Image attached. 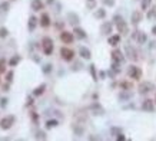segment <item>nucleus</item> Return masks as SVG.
<instances>
[{"label":"nucleus","mask_w":156,"mask_h":141,"mask_svg":"<svg viewBox=\"0 0 156 141\" xmlns=\"http://www.w3.org/2000/svg\"><path fill=\"white\" fill-rule=\"evenodd\" d=\"M113 20H115V25H116L117 30H119L120 33H122V35L128 33V25H126V22L123 20V17L119 16V15H116V16L113 17Z\"/></svg>","instance_id":"nucleus-1"},{"label":"nucleus","mask_w":156,"mask_h":141,"mask_svg":"<svg viewBox=\"0 0 156 141\" xmlns=\"http://www.w3.org/2000/svg\"><path fill=\"white\" fill-rule=\"evenodd\" d=\"M42 48H43V52H44V55H52V52H53V41L50 39V38H43V41H42Z\"/></svg>","instance_id":"nucleus-2"},{"label":"nucleus","mask_w":156,"mask_h":141,"mask_svg":"<svg viewBox=\"0 0 156 141\" xmlns=\"http://www.w3.org/2000/svg\"><path fill=\"white\" fill-rule=\"evenodd\" d=\"M13 124H15V115H7V117H4V118H1L0 128L1 130H9Z\"/></svg>","instance_id":"nucleus-3"},{"label":"nucleus","mask_w":156,"mask_h":141,"mask_svg":"<svg viewBox=\"0 0 156 141\" xmlns=\"http://www.w3.org/2000/svg\"><path fill=\"white\" fill-rule=\"evenodd\" d=\"M153 89H155V85L152 82H149V81H145V82H142L139 85L140 94H149V92H152Z\"/></svg>","instance_id":"nucleus-4"},{"label":"nucleus","mask_w":156,"mask_h":141,"mask_svg":"<svg viewBox=\"0 0 156 141\" xmlns=\"http://www.w3.org/2000/svg\"><path fill=\"white\" fill-rule=\"evenodd\" d=\"M128 75H129V78H133V79H140L142 71H140L138 66L132 65V66H129V69H128Z\"/></svg>","instance_id":"nucleus-5"},{"label":"nucleus","mask_w":156,"mask_h":141,"mask_svg":"<svg viewBox=\"0 0 156 141\" xmlns=\"http://www.w3.org/2000/svg\"><path fill=\"white\" fill-rule=\"evenodd\" d=\"M60 55H62V58L67 61V62H70L72 59L74 58V52L72 49H69V48H62L60 49Z\"/></svg>","instance_id":"nucleus-6"},{"label":"nucleus","mask_w":156,"mask_h":141,"mask_svg":"<svg viewBox=\"0 0 156 141\" xmlns=\"http://www.w3.org/2000/svg\"><path fill=\"white\" fill-rule=\"evenodd\" d=\"M90 109H92V114H93V115H103V114H105V109H103V107H102L99 102H93Z\"/></svg>","instance_id":"nucleus-7"},{"label":"nucleus","mask_w":156,"mask_h":141,"mask_svg":"<svg viewBox=\"0 0 156 141\" xmlns=\"http://www.w3.org/2000/svg\"><path fill=\"white\" fill-rule=\"evenodd\" d=\"M142 109L146 111V112H152L155 109V102L153 100H145L142 102Z\"/></svg>","instance_id":"nucleus-8"},{"label":"nucleus","mask_w":156,"mask_h":141,"mask_svg":"<svg viewBox=\"0 0 156 141\" xmlns=\"http://www.w3.org/2000/svg\"><path fill=\"white\" fill-rule=\"evenodd\" d=\"M112 61H113V62H119V63H122V62L125 61L123 53H122L119 49H115L113 52H112Z\"/></svg>","instance_id":"nucleus-9"},{"label":"nucleus","mask_w":156,"mask_h":141,"mask_svg":"<svg viewBox=\"0 0 156 141\" xmlns=\"http://www.w3.org/2000/svg\"><path fill=\"white\" fill-rule=\"evenodd\" d=\"M125 50H126V53H128V58H130L132 61H136V59H138V52L135 50V48H132L130 45H126V46H125Z\"/></svg>","instance_id":"nucleus-10"},{"label":"nucleus","mask_w":156,"mask_h":141,"mask_svg":"<svg viewBox=\"0 0 156 141\" xmlns=\"http://www.w3.org/2000/svg\"><path fill=\"white\" fill-rule=\"evenodd\" d=\"M60 39H62L63 43H72L74 39V36L70 33V32H62V33H60Z\"/></svg>","instance_id":"nucleus-11"},{"label":"nucleus","mask_w":156,"mask_h":141,"mask_svg":"<svg viewBox=\"0 0 156 141\" xmlns=\"http://www.w3.org/2000/svg\"><path fill=\"white\" fill-rule=\"evenodd\" d=\"M130 19H132V23L133 25H138L140 20H142V13H140L139 10H135V12H132Z\"/></svg>","instance_id":"nucleus-12"},{"label":"nucleus","mask_w":156,"mask_h":141,"mask_svg":"<svg viewBox=\"0 0 156 141\" xmlns=\"http://www.w3.org/2000/svg\"><path fill=\"white\" fill-rule=\"evenodd\" d=\"M112 27H113V25H112V23L105 22V23L102 25V27H100V32H102L103 35H110V32H112Z\"/></svg>","instance_id":"nucleus-13"},{"label":"nucleus","mask_w":156,"mask_h":141,"mask_svg":"<svg viewBox=\"0 0 156 141\" xmlns=\"http://www.w3.org/2000/svg\"><path fill=\"white\" fill-rule=\"evenodd\" d=\"M40 26L42 27H47V26H50V17L47 13H43L40 17Z\"/></svg>","instance_id":"nucleus-14"},{"label":"nucleus","mask_w":156,"mask_h":141,"mask_svg":"<svg viewBox=\"0 0 156 141\" xmlns=\"http://www.w3.org/2000/svg\"><path fill=\"white\" fill-rule=\"evenodd\" d=\"M119 42H120V35H113V36H109V39H107V43H109L110 46H116Z\"/></svg>","instance_id":"nucleus-15"},{"label":"nucleus","mask_w":156,"mask_h":141,"mask_svg":"<svg viewBox=\"0 0 156 141\" xmlns=\"http://www.w3.org/2000/svg\"><path fill=\"white\" fill-rule=\"evenodd\" d=\"M80 56H82L83 59H90L92 58V53H90V50L87 49V48H85V46H82L80 48Z\"/></svg>","instance_id":"nucleus-16"},{"label":"nucleus","mask_w":156,"mask_h":141,"mask_svg":"<svg viewBox=\"0 0 156 141\" xmlns=\"http://www.w3.org/2000/svg\"><path fill=\"white\" fill-rule=\"evenodd\" d=\"M43 6H44V4H43L42 0H32V9L33 10H36V12H37V10H42Z\"/></svg>","instance_id":"nucleus-17"},{"label":"nucleus","mask_w":156,"mask_h":141,"mask_svg":"<svg viewBox=\"0 0 156 141\" xmlns=\"http://www.w3.org/2000/svg\"><path fill=\"white\" fill-rule=\"evenodd\" d=\"M119 86H120L122 91H130L132 88H133L132 82H128V81H122V82L119 83Z\"/></svg>","instance_id":"nucleus-18"},{"label":"nucleus","mask_w":156,"mask_h":141,"mask_svg":"<svg viewBox=\"0 0 156 141\" xmlns=\"http://www.w3.org/2000/svg\"><path fill=\"white\" fill-rule=\"evenodd\" d=\"M44 89H46V85L42 83V85H39V86L33 91V95H34V97H39V95H42V94L44 92Z\"/></svg>","instance_id":"nucleus-19"},{"label":"nucleus","mask_w":156,"mask_h":141,"mask_svg":"<svg viewBox=\"0 0 156 141\" xmlns=\"http://www.w3.org/2000/svg\"><path fill=\"white\" fill-rule=\"evenodd\" d=\"M146 39H148L146 35L143 33V32H140V30H138V33H136V39H135V41H138L139 43H145Z\"/></svg>","instance_id":"nucleus-20"},{"label":"nucleus","mask_w":156,"mask_h":141,"mask_svg":"<svg viewBox=\"0 0 156 141\" xmlns=\"http://www.w3.org/2000/svg\"><path fill=\"white\" fill-rule=\"evenodd\" d=\"M73 32H74V35H76L79 39H85V38H86V32H85L83 29H80V27H74Z\"/></svg>","instance_id":"nucleus-21"},{"label":"nucleus","mask_w":156,"mask_h":141,"mask_svg":"<svg viewBox=\"0 0 156 141\" xmlns=\"http://www.w3.org/2000/svg\"><path fill=\"white\" fill-rule=\"evenodd\" d=\"M36 25H37V19H36L34 16H32L30 19H29V30L33 32V30L36 29Z\"/></svg>","instance_id":"nucleus-22"},{"label":"nucleus","mask_w":156,"mask_h":141,"mask_svg":"<svg viewBox=\"0 0 156 141\" xmlns=\"http://www.w3.org/2000/svg\"><path fill=\"white\" fill-rule=\"evenodd\" d=\"M132 98V92L130 91H125L122 92L120 95H119V100L120 101H128V100H130Z\"/></svg>","instance_id":"nucleus-23"},{"label":"nucleus","mask_w":156,"mask_h":141,"mask_svg":"<svg viewBox=\"0 0 156 141\" xmlns=\"http://www.w3.org/2000/svg\"><path fill=\"white\" fill-rule=\"evenodd\" d=\"M95 16L98 17V19H105V16H106V10H105V9H98V12L95 13Z\"/></svg>","instance_id":"nucleus-24"},{"label":"nucleus","mask_w":156,"mask_h":141,"mask_svg":"<svg viewBox=\"0 0 156 141\" xmlns=\"http://www.w3.org/2000/svg\"><path fill=\"white\" fill-rule=\"evenodd\" d=\"M19 62H20V56H13V58L10 59V62H9V65H10V66H16L17 63H19Z\"/></svg>","instance_id":"nucleus-25"},{"label":"nucleus","mask_w":156,"mask_h":141,"mask_svg":"<svg viewBox=\"0 0 156 141\" xmlns=\"http://www.w3.org/2000/svg\"><path fill=\"white\" fill-rule=\"evenodd\" d=\"M59 123L56 120H49V121H46V128H53V127H56Z\"/></svg>","instance_id":"nucleus-26"},{"label":"nucleus","mask_w":156,"mask_h":141,"mask_svg":"<svg viewBox=\"0 0 156 141\" xmlns=\"http://www.w3.org/2000/svg\"><path fill=\"white\" fill-rule=\"evenodd\" d=\"M90 74H92L93 81H98V75H96V68H95V65H90Z\"/></svg>","instance_id":"nucleus-27"},{"label":"nucleus","mask_w":156,"mask_h":141,"mask_svg":"<svg viewBox=\"0 0 156 141\" xmlns=\"http://www.w3.org/2000/svg\"><path fill=\"white\" fill-rule=\"evenodd\" d=\"M6 72V61L4 59H0V74Z\"/></svg>","instance_id":"nucleus-28"},{"label":"nucleus","mask_w":156,"mask_h":141,"mask_svg":"<svg viewBox=\"0 0 156 141\" xmlns=\"http://www.w3.org/2000/svg\"><path fill=\"white\" fill-rule=\"evenodd\" d=\"M86 4L89 9H95L96 7V0H86Z\"/></svg>","instance_id":"nucleus-29"},{"label":"nucleus","mask_w":156,"mask_h":141,"mask_svg":"<svg viewBox=\"0 0 156 141\" xmlns=\"http://www.w3.org/2000/svg\"><path fill=\"white\" fill-rule=\"evenodd\" d=\"M7 10H9V3L7 1H3L0 4V12H7Z\"/></svg>","instance_id":"nucleus-30"},{"label":"nucleus","mask_w":156,"mask_h":141,"mask_svg":"<svg viewBox=\"0 0 156 141\" xmlns=\"http://www.w3.org/2000/svg\"><path fill=\"white\" fill-rule=\"evenodd\" d=\"M7 29L6 27H0V38H6L7 36Z\"/></svg>","instance_id":"nucleus-31"},{"label":"nucleus","mask_w":156,"mask_h":141,"mask_svg":"<svg viewBox=\"0 0 156 141\" xmlns=\"http://www.w3.org/2000/svg\"><path fill=\"white\" fill-rule=\"evenodd\" d=\"M149 4H150V0H143V1H142V9H143V10H148Z\"/></svg>","instance_id":"nucleus-32"},{"label":"nucleus","mask_w":156,"mask_h":141,"mask_svg":"<svg viewBox=\"0 0 156 141\" xmlns=\"http://www.w3.org/2000/svg\"><path fill=\"white\" fill-rule=\"evenodd\" d=\"M6 81L7 82H12L13 81V71H9L7 75H6Z\"/></svg>","instance_id":"nucleus-33"},{"label":"nucleus","mask_w":156,"mask_h":141,"mask_svg":"<svg viewBox=\"0 0 156 141\" xmlns=\"http://www.w3.org/2000/svg\"><path fill=\"white\" fill-rule=\"evenodd\" d=\"M50 71H52V65H50V63H47V65L43 66V72H44V74H49Z\"/></svg>","instance_id":"nucleus-34"},{"label":"nucleus","mask_w":156,"mask_h":141,"mask_svg":"<svg viewBox=\"0 0 156 141\" xmlns=\"http://www.w3.org/2000/svg\"><path fill=\"white\" fill-rule=\"evenodd\" d=\"M36 138H39V140H46V135H44V133L39 131V133H37V135H36Z\"/></svg>","instance_id":"nucleus-35"},{"label":"nucleus","mask_w":156,"mask_h":141,"mask_svg":"<svg viewBox=\"0 0 156 141\" xmlns=\"http://www.w3.org/2000/svg\"><path fill=\"white\" fill-rule=\"evenodd\" d=\"M6 105H7V100H6V98H1V100H0V107L6 108Z\"/></svg>","instance_id":"nucleus-36"},{"label":"nucleus","mask_w":156,"mask_h":141,"mask_svg":"<svg viewBox=\"0 0 156 141\" xmlns=\"http://www.w3.org/2000/svg\"><path fill=\"white\" fill-rule=\"evenodd\" d=\"M103 3L106 6H115V0H103Z\"/></svg>","instance_id":"nucleus-37"},{"label":"nucleus","mask_w":156,"mask_h":141,"mask_svg":"<svg viewBox=\"0 0 156 141\" xmlns=\"http://www.w3.org/2000/svg\"><path fill=\"white\" fill-rule=\"evenodd\" d=\"M153 16H155V9H150L149 13H148V19H152Z\"/></svg>","instance_id":"nucleus-38"},{"label":"nucleus","mask_w":156,"mask_h":141,"mask_svg":"<svg viewBox=\"0 0 156 141\" xmlns=\"http://www.w3.org/2000/svg\"><path fill=\"white\" fill-rule=\"evenodd\" d=\"M116 140H117V141H125V135H123V134H122V133H120V134H117V137H116Z\"/></svg>","instance_id":"nucleus-39"},{"label":"nucleus","mask_w":156,"mask_h":141,"mask_svg":"<svg viewBox=\"0 0 156 141\" xmlns=\"http://www.w3.org/2000/svg\"><path fill=\"white\" fill-rule=\"evenodd\" d=\"M112 134H113V135H117V134H120V128H112Z\"/></svg>","instance_id":"nucleus-40"},{"label":"nucleus","mask_w":156,"mask_h":141,"mask_svg":"<svg viewBox=\"0 0 156 141\" xmlns=\"http://www.w3.org/2000/svg\"><path fill=\"white\" fill-rule=\"evenodd\" d=\"M152 33L156 35V26H153V27H152Z\"/></svg>","instance_id":"nucleus-41"},{"label":"nucleus","mask_w":156,"mask_h":141,"mask_svg":"<svg viewBox=\"0 0 156 141\" xmlns=\"http://www.w3.org/2000/svg\"><path fill=\"white\" fill-rule=\"evenodd\" d=\"M155 101H156V98H155Z\"/></svg>","instance_id":"nucleus-42"}]
</instances>
